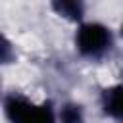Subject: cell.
<instances>
[{"instance_id": "5", "label": "cell", "mask_w": 123, "mask_h": 123, "mask_svg": "<svg viewBox=\"0 0 123 123\" xmlns=\"http://www.w3.org/2000/svg\"><path fill=\"white\" fill-rule=\"evenodd\" d=\"M58 119H60V123H85V113L79 104L67 102L60 108Z\"/></svg>"}, {"instance_id": "2", "label": "cell", "mask_w": 123, "mask_h": 123, "mask_svg": "<svg viewBox=\"0 0 123 123\" xmlns=\"http://www.w3.org/2000/svg\"><path fill=\"white\" fill-rule=\"evenodd\" d=\"M35 104L23 94H10L4 100V111L10 123H29Z\"/></svg>"}, {"instance_id": "4", "label": "cell", "mask_w": 123, "mask_h": 123, "mask_svg": "<svg viewBox=\"0 0 123 123\" xmlns=\"http://www.w3.org/2000/svg\"><path fill=\"white\" fill-rule=\"evenodd\" d=\"M52 8L56 10L58 15L71 19V21H81L85 15V6L81 2H75V0H58L52 4Z\"/></svg>"}, {"instance_id": "3", "label": "cell", "mask_w": 123, "mask_h": 123, "mask_svg": "<svg viewBox=\"0 0 123 123\" xmlns=\"http://www.w3.org/2000/svg\"><path fill=\"white\" fill-rule=\"evenodd\" d=\"M100 106H102V111L115 119V121H121V115H123V108H121V85H111L108 88L102 90L100 94Z\"/></svg>"}, {"instance_id": "1", "label": "cell", "mask_w": 123, "mask_h": 123, "mask_svg": "<svg viewBox=\"0 0 123 123\" xmlns=\"http://www.w3.org/2000/svg\"><path fill=\"white\" fill-rule=\"evenodd\" d=\"M75 46L81 56L98 60L104 58L113 46L111 29L100 21H85L75 33Z\"/></svg>"}, {"instance_id": "7", "label": "cell", "mask_w": 123, "mask_h": 123, "mask_svg": "<svg viewBox=\"0 0 123 123\" xmlns=\"http://www.w3.org/2000/svg\"><path fill=\"white\" fill-rule=\"evenodd\" d=\"M15 58H17V52H15L13 42H12L4 33H0V63H2V65L13 63Z\"/></svg>"}, {"instance_id": "6", "label": "cell", "mask_w": 123, "mask_h": 123, "mask_svg": "<svg viewBox=\"0 0 123 123\" xmlns=\"http://www.w3.org/2000/svg\"><path fill=\"white\" fill-rule=\"evenodd\" d=\"M29 123H58V115L54 111V106L50 102L35 104V110H33Z\"/></svg>"}]
</instances>
